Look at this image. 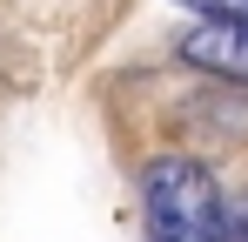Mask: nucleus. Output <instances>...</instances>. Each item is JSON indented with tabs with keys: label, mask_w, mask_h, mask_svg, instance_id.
I'll return each mask as SVG.
<instances>
[{
	"label": "nucleus",
	"mask_w": 248,
	"mask_h": 242,
	"mask_svg": "<svg viewBox=\"0 0 248 242\" xmlns=\"http://www.w3.org/2000/svg\"><path fill=\"white\" fill-rule=\"evenodd\" d=\"M181 7H195L202 20H242L248 14V0H181Z\"/></svg>",
	"instance_id": "obj_3"
},
{
	"label": "nucleus",
	"mask_w": 248,
	"mask_h": 242,
	"mask_svg": "<svg viewBox=\"0 0 248 242\" xmlns=\"http://www.w3.org/2000/svg\"><path fill=\"white\" fill-rule=\"evenodd\" d=\"M181 61L215 81H242L248 87V14L242 20H202L181 34Z\"/></svg>",
	"instance_id": "obj_2"
},
{
	"label": "nucleus",
	"mask_w": 248,
	"mask_h": 242,
	"mask_svg": "<svg viewBox=\"0 0 248 242\" xmlns=\"http://www.w3.org/2000/svg\"><path fill=\"white\" fill-rule=\"evenodd\" d=\"M141 215H148V242H215L228 202L202 161L155 155L141 168Z\"/></svg>",
	"instance_id": "obj_1"
},
{
	"label": "nucleus",
	"mask_w": 248,
	"mask_h": 242,
	"mask_svg": "<svg viewBox=\"0 0 248 242\" xmlns=\"http://www.w3.org/2000/svg\"><path fill=\"white\" fill-rule=\"evenodd\" d=\"M215 242H248V195L242 202H228V215H221V236Z\"/></svg>",
	"instance_id": "obj_4"
}]
</instances>
